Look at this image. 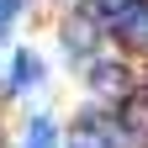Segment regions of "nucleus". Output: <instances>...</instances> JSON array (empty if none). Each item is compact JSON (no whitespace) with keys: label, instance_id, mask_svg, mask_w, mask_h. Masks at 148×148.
Masks as SVG:
<instances>
[{"label":"nucleus","instance_id":"obj_3","mask_svg":"<svg viewBox=\"0 0 148 148\" xmlns=\"http://www.w3.org/2000/svg\"><path fill=\"white\" fill-rule=\"evenodd\" d=\"M37 79H42V64H37V53H32V48H16L11 74H5V90H11V95H21V90H32Z\"/></svg>","mask_w":148,"mask_h":148},{"label":"nucleus","instance_id":"obj_5","mask_svg":"<svg viewBox=\"0 0 148 148\" xmlns=\"http://www.w3.org/2000/svg\"><path fill=\"white\" fill-rule=\"evenodd\" d=\"M27 148H58V127H53L48 116H37L27 127Z\"/></svg>","mask_w":148,"mask_h":148},{"label":"nucleus","instance_id":"obj_7","mask_svg":"<svg viewBox=\"0 0 148 148\" xmlns=\"http://www.w3.org/2000/svg\"><path fill=\"white\" fill-rule=\"evenodd\" d=\"M16 16V0H0V32H5V21Z\"/></svg>","mask_w":148,"mask_h":148},{"label":"nucleus","instance_id":"obj_8","mask_svg":"<svg viewBox=\"0 0 148 148\" xmlns=\"http://www.w3.org/2000/svg\"><path fill=\"white\" fill-rule=\"evenodd\" d=\"M143 90H148V79H143Z\"/></svg>","mask_w":148,"mask_h":148},{"label":"nucleus","instance_id":"obj_1","mask_svg":"<svg viewBox=\"0 0 148 148\" xmlns=\"http://www.w3.org/2000/svg\"><path fill=\"white\" fill-rule=\"evenodd\" d=\"M90 90H101L106 101H127L132 95V69H122V64H90Z\"/></svg>","mask_w":148,"mask_h":148},{"label":"nucleus","instance_id":"obj_6","mask_svg":"<svg viewBox=\"0 0 148 148\" xmlns=\"http://www.w3.org/2000/svg\"><path fill=\"white\" fill-rule=\"evenodd\" d=\"M127 5H132V0H90V5H85V16H95V21H111V16H122Z\"/></svg>","mask_w":148,"mask_h":148},{"label":"nucleus","instance_id":"obj_4","mask_svg":"<svg viewBox=\"0 0 148 148\" xmlns=\"http://www.w3.org/2000/svg\"><path fill=\"white\" fill-rule=\"evenodd\" d=\"M64 48L85 64V48H95V27H90V16H69V21H64Z\"/></svg>","mask_w":148,"mask_h":148},{"label":"nucleus","instance_id":"obj_2","mask_svg":"<svg viewBox=\"0 0 148 148\" xmlns=\"http://www.w3.org/2000/svg\"><path fill=\"white\" fill-rule=\"evenodd\" d=\"M106 27L116 32L127 48H148V0H132V5H127L122 16H111Z\"/></svg>","mask_w":148,"mask_h":148}]
</instances>
